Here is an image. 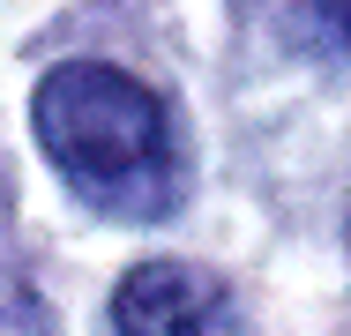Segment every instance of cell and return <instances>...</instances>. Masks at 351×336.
<instances>
[{"label": "cell", "mask_w": 351, "mask_h": 336, "mask_svg": "<svg viewBox=\"0 0 351 336\" xmlns=\"http://www.w3.org/2000/svg\"><path fill=\"white\" fill-rule=\"evenodd\" d=\"M38 142L105 217H165L180 202V142L165 97L105 60H68L38 82Z\"/></svg>", "instance_id": "1"}, {"label": "cell", "mask_w": 351, "mask_h": 336, "mask_svg": "<svg viewBox=\"0 0 351 336\" xmlns=\"http://www.w3.org/2000/svg\"><path fill=\"white\" fill-rule=\"evenodd\" d=\"M112 322L120 336H232V291L195 262H142L112 291Z\"/></svg>", "instance_id": "2"}, {"label": "cell", "mask_w": 351, "mask_h": 336, "mask_svg": "<svg viewBox=\"0 0 351 336\" xmlns=\"http://www.w3.org/2000/svg\"><path fill=\"white\" fill-rule=\"evenodd\" d=\"M306 23L322 45H351V0H306Z\"/></svg>", "instance_id": "3"}, {"label": "cell", "mask_w": 351, "mask_h": 336, "mask_svg": "<svg viewBox=\"0 0 351 336\" xmlns=\"http://www.w3.org/2000/svg\"><path fill=\"white\" fill-rule=\"evenodd\" d=\"M8 336H45V314H38L30 284H15V291H8Z\"/></svg>", "instance_id": "4"}]
</instances>
